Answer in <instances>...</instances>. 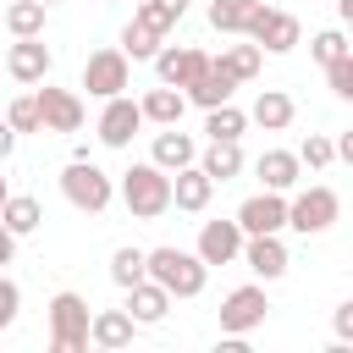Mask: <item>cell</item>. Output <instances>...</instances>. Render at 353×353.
<instances>
[{
	"label": "cell",
	"instance_id": "obj_1",
	"mask_svg": "<svg viewBox=\"0 0 353 353\" xmlns=\"http://www.w3.org/2000/svg\"><path fill=\"white\" fill-rule=\"evenodd\" d=\"M121 204H127L138 221H160V215L171 210V171H160L154 160L127 165V171H121Z\"/></svg>",
	"mask_w": 353,
	"mask_h": 353
},
{
	"label": "cell",
	"instance_id": "obj_2",
	"mask_svg": "<svg viewBox=\"0 0 353 353\" xmlns=\"http://www.w3.org/2000/svg\"><path fill=\"white\" fill-rule=\"evenodd\" d=\"M149 281H160L171 298H199L204 281H210V265H204L199 254L165 243V248H149Z\"/></svg>",
	"mask_w": 353,
	"mask_h": 353
},
{
	"label": "cell",
	"instance_id": "obj_3",
	"mask_svg": "<svg viewBox=\"0 0 353 353\" xmlns=\"http://www.w3.org/2000/svg\"><path fill=\"white\" fill-rule=\"evenodd\" d=\"M88 298L83 292H55L50 298V347L55 353H88Z\"/></svg>",
	"mask_w": 353,
	"mask_h": 353
},
{
	"label": "cell",
	"instance_id": "obj_4",
	"mask_svg": "<svg viewBox=\"0 0 353 353\" xmlns=\"http://www.w3.org/2000/svg\"><path fill=\"white\" fill-rule=\"evenodd\" d=\"M61 193H66L72 210H83V215H105L110 199H116V182H110L94 160H72V165L61 171Z\"/></svg>",
	"mask_w": 353,
	"mask_h": 353
},
{
	"label": "cell",
	"instance_id": "obj_5",
	"mask_svg": "<svg viewBox=\"0 0 353 353\" xmlns=\"http://www.w3.org/2000/svg\"><path fill=\"white\" fill-rule=\"evenodd\" d=\"M243 39H254L265 55H287V50H298V44H303V28H298V17H292V11H276V6L254 0Z\"/></svg>",
	"mask_w": 353,
	"mask_h": 353
},
{
	"label": "cell",
	"instance_id": "obj_6",
	"mask_svg": "<svg viewBox=\"0 0 353 353\" xmlns=\"http://www.w3.org/2000/svg\"><path fill=\"white\" fill-rule=\"evenodd\" d=\"M336 215H342V199H336L331 188H320V182L287 199V226H292V232H303V237L331 232V226H336Z\"/></svg>",
	"mask_w": 353,
	"mask_h": 353
},
{
	"label": "cell",
	"instance_id": "obj_7",
	"mask_svg": "<svg viewBox=\"0 0 353 353\" xmlns=\"http://www.w3.org/2000/svg\"><path fill=\"white\" fill-rule=\"evenodd\" d=\"M127 83H132V61H127L121 44L94 50V55L83 61V88H88L94 99H116V94H127Z\"/></svg>",
	"mask_w": 353,
	"mask_h": 353
},
{
	"label": "cell",
	"instance_id": "obj_8",
	"mask_svg": "<svg viewBox=\"0 0 353 353\" xmlns=\"http://www.w3.org/2000/svg\"><path fill=\"white\" fill-rule=\"evenodd\" d=\"M265 314H270V298H265V287H232L226 298H221V336H248V331H259L265 325Z\"/></svg>",
	"mask_w": 353,
	"mask_h": 353
},
{
	"label": "cell",
	"instance_id": "obj_9",
	"mask_svg": "<svg viewBox=\"0 0 353 353\" xmlns=\"http://www.w3.org/2000/svg\"><path fill=\"white\" fill-rule=\"evenodd\" d=\"M138 127H143V105H138V99H127V94L105 99V110H99V121H94V132H99V143H105V149H127Z\"/></svg>",
	"mask_w": 353,
	"mask_h": 353
},
{
	"label": "cell",
	"instance_id": "obj_10",
	"mask_svg": "<svg viewBox=\"0 0 353 353\" xmlns=\"http://www.w3.org/2000/svg\"><path fill=\"white\" fill-rule=\"evenodd\" d=\"M39 99V116H44V132H77L83 127V99L72 88H50V77L33 88Z\"/></svg>",
	"mask_w": 353,
	"mask_h": 353
},
{
	"label": "cell",
	"instance_id": "obj_11",
	"mask_svg": "<svg viewBox=\"0 0 353 353\" xmlns=\"http://www.w3.org/2000/svg\"><path fill=\"white\" fill-rule=\"evenodd\" d=\"M237 226H243V237L281 232V226H287V193H270V188H259L254 199H243V204H237Z\"/></svg>",
	"mask_w": 353,
	"mask_h": 353
},
{
	"label": "cell",
	"instance_id": "obj_12",
	"mask_svg": "<svg viewBox=\"0 0 353 353\" xmlns=\"http://www.w3.org/2000/svg\"><path fill=\"white\" fill-rule=\"evenodd\" d=\"M204 66H210V55H204L199 44H160V50H154V72H160V83H171V88H188Z\"/></svg>",
	"mask_w": 353,
	"mask_h": 353
},
{
	"label": "cell",
	"instance_id": "obj_13",
	"mask_svg": "<svg viewBox=\"0 0 353 353\" xmlns=\"http://www.w3.org/2000/svg\"><path fill=\"white\" fill-rule=\"evenodd\" d=\"M193 254H199L204 265H232V259H243V226H237V215H232V221H204Z\"/></svg>",
	"mask_w": 353,
	"mask_h": 353
},
{
	"label": "cell",
	"instance_id": "obj_14",
	"mask_svg": "<svg viewBox=\"0 0 353 353\" xmlns=\"http://www.w3.org/2000/svg\"><path fill=\"white\" fill-rule=\"evenodd\" d=\"M243 265L259 276V281H281L287 276V243H281V232H259V237H243Z\"/></svg>",
	"mask_w": 353,
	"mask_h": 353
},
{
	"label": "cell",
	"instance_id": "obj_15",
	"mask_svg": "<svg viewBox=\"0 0 353 353\" xmlns=\"http://www.w3.org/2000/svg\"><path fill=\"white\" fill-rule=\"evenodd\" d=\"M50 66H55V55H50V44H44L39 33H33V39H17V44L6 50V72H11L17 83H44Z\"/></svg>",
	"mask_w": 353,
	"mask_h": 353
},
{
	"label": "cell",
	"instance_id": "obj_16",
	"mask_svg": "<svg viewBox=\"0 0 353 353\" xmlns=\"http://www.w3.org/2000/svg\"><path fill=\"white\" fill-rule=\"evenodd\" d=\"M132 336H138V320L127 309H99L88 320V347H99V353H121V347H132Z\"/></svg>",
	"mask_w": 353,
	"mask_h": 353
},
{
	"label": "cell",
	"instance_id": "obj_17",
	"mask_svg": "<svg viewBox=\"0 0 353 353\" xmlns=\"http://www.w3.org/2000/svg\"><path fill=\"white\" fill-rule=\"evenodd\" d=\"M188 94V105H199V110H215V105H226L232 94H237V77L226 72V66H215V55H210V66L182 88Z\"/></svg>",
	"mask_w": 353,
	"mask_h": 353
},
{
	"label": "cell",
	"instance_id": "obj_18",
	"mask_svg": "<svg viewBox=\"0 0 353 353\" xmlns=\"http://www.w3.org/2000/svg\"><path fill=\"white\" fill-rule=\"evenodd\" d=\"M254 176H259L270 193H292L298 176H303V160H298V149H265V154L254 160Z\"/></svg>",
	"mask_w": 353,
	"mask_h": 353
},
{
	"label": "cell",
	"instance_id": "obj_19",
	"mask_svg": "<svg viewBox=\"0 0 353 353\" xmlns=\"http://www.w3.org/2000/svg\"><path fill=\"white\" fill-rule=\"evenodd\" d=\"M210 193H215V182H210V171H204L199 160L182 165V171H171V204H176V210L199 215V210H210Z\"/></svg>",
	"mask_w": 353,
	"mask_h": 353
},
{
	"label": "cell",
	"instance_id": "obj_20",
	"mask_svg": "<svg viewBox=\"0 0 353 353\" xmlns=\"http://www.w3.org/2000/svg\"><path fill=\"white\" fill-rule=\"evenodd\" d=\"M149 160H154L160 171H182V165L199 160V143H193V132H182V127H160L154 143H149Z\"/></svg>",
	"mask_w": 353,
	"mask_h": 353
},
{
	"label": "cell",
	"instance_id": "obj_21",
	"mask_svg": "<svg viewBox=\"0 0 353 353\" xmlns=\"http://www.w3.org/2000/svg\"><path fill=\"white\" fill-rule=\"evenodd\" d=\"M127 314H132L138 325H160V320L171 314V292H165L160 281H149V276H143V281H132V287H127Z\"/></svg>",
	"mask_w": 353,
	"mask_h": 353
},
{
	"label": "cell",
	"instance_id": "obj_22",
	"mask_svg": "<svg viewBox=\"0 0 353 353\" xmlns=\"http://www.w3.org/2000/svg\"><path fill=\"white\" fill-rule=\"evenodd\" d=\"M292 116H298V105H292V94H287V88H259V99H254V110H248V121H259L265 132L292 127Z\"/></svg>",
	"mask_w": 353,
	"mask_h": 353
},
{
	"label": "cell",
	"instance_id": "obj_23",
	"mask_svg": "<svg viewBox=\"0 0 353 353\" xmlns=\"http://www.w3.org/2000/svg\"><path fill=\"white\" fill-rule=\"evenodd\" d=\"M138 105H143V121H154V127H176L182 110H188V94L171 88V83H160V88H149Z\"/></svg>",
	"mask_w": 353,
	"mask_h": 353
},
{
	"label": "cell",
	"instance_id": "obj_24",
	"mask_svg": "<svg viewBox=\"0 0 353 353\" xmlns=\"http://www.w3.org/2000/svg\"><path fill=\"white\" fill-rule=\"evenodd\" d=\"M199 165L210 171V182H232V176H243V149H237V138H210V149L199 154Z\"/></svg>",
	"mask_w": 353,
	"mask_h": 353
},
{
	"label": "cell",
	"instance_id": "obj_25",
	"mask_svg": "<svg viewBox=\"0 0 353 353\" xmlns=\"http://www.w3.org/2000/svg\"><path fill=\"white\" fill-rule=\"evenodd\" d=\"M165 44V28H154L149 17H138L132 11V22L121 28V50H127V61H154V50Z\"/></svg>",
	"mask_w": 353,
	"mask_h": 353
},
{
	"label": "cell",
	"instance_id": "obj_26",
	"mask_svg": "<svg viewBox=\"0 0 353 353\" xmlns=\"http://www.w3.org/2000/svg\"><path fill=\"white\" fill-rule=\"evenodd\" d=\"M215 66H226L237 83H254V77H259V66H265V50H259L254 39H248V44H226V50L215 55Z\"/></svg>",
	"mask_w": 353,
	"mask_h": 353
},
{
	"label": "cell",
	"instance_id": "obj_27",
	"mask_svg": "<svg viewBox=\"0 0 353 353\" xmlns=\"http://www.w3.org/2000/svg\"><path fill=\"white\" fill-rule=\"evenodd\" d=\"M0 221H6L17 237H28V232H39V226H44V210H39V199H33V193H11V199L0 204Z\"/></svg>",
	"mask_w": 353,
	"mask_h": 353
},
{
	"label": "cell",
	"instance_id": "obj_28",
	"mask_svg": "<svg viewBox=\"0 0 353 353\" xmlns=\"http://www.w3.org/2000/svg\"><path fill=\"white\" fill-rule=\"evenodd\" d=\"M143 276H149V248H116V254H110V281H116L121 292H127L132 281H143Z\"/></svg>",
	"mask_w": 353,
	"mask_h": 353
},
{
	"label": "cell",
	"instance_id": "obj_29",
	"mask_svg": "<svg viewBox=\"0 0 353 353\" xmlns=\"http://www.w3.org/2000/svg\"><path fill=\"white\" fill-rule=\"evenodd\" d=\"M44 0H11L6 6V28L17 33V39H33V33H44Z\"/></svg>",
	"mask_w": 353,
	"mask_h": 353
},
{
	"label": "cell",
	"instance_id": "obj_30",
	"mask_svg": "<svg viewBox=\"0 0 353 353\" xmlns=\"http://www.w3.org/2000/svg\"><path fill=\"white\" fill-rule=\"evenodd\" d=\"M204 132H210V138H243V132H248V110H237V105L226 99V105L204 110Z\"/></svg>",
	"mask_w": 353,
	"mask_h": 353
},
{
	"label": "cell",
	"instance_id": "obj_31",
	"mask_svg": "<svg viewBox=\"0 0 353 353\" xmlns=\"http://www.w3.org/2000/svg\"><path fill=\"white\" fill-rule=\"evenodd\" d=\"M248 11H254V0H210V28L215 33H243Z\"/></svg>",
	"mask_w": 353,
	"mask_h": 353
},
{
	"label": "cell",
	"instance_id": "obj_32",
	"mask_svg": "<svg viewBox=\"0 0 353 353\" xmlns=\"http://www.w3.org/2000/svg\"><path fill=\"white\" fill-rule=\"evenodd\" d=\"M347 50H353V44H347V33H342V28H320V33L309 39V55H314L320 66H331V61H342Z\"/></svg>",
	"mask_w": 353,
	"mask_h": 353
},
{
	"label": "cell",
	"instance_id": "obj_33",
	"mask_svg": "<svg viewBox=\"0 0 353 353\" xmlns=\"http://www.w3.org/2000/svg\"><path fill=\"white\" fill-rule=\"evenodd\" d=\"M6 121L17 127V138H22V132H44V116H39V99H33V94L11 99V105H6Z\"/></svg>",
	"mask_w": 353,
	"mask_h": 353
},
{
	"label": "cell",
	"instance_id": "obj_34",
	"mask_svg": "<svg viewBox=\"0 0 353 353\" xmlns=\"http://www.w3.org/2000/svg\"><path fill=\"white\" fill-rule=\"evenodd\" d=\"M298 160H303L309 171H325V165L336 160V143H331V138H320V132H309V138L298 143Z\"/></svg>",
	"mask_w": 353,
	"mask_h": 353
},
{
	"label": "cell",
	"instance_id": "obj_35",
	"mask_svg": "<svg viewBox=\"0 0 353 353\" xmlns=\"http://www.w3.org/2000/svg\"><path fill=\"white\" fill-rule=\"evenodd\" d=\"M325 83H331V94H336V99H347V105H353V50H347L342 61H331V66H325Z\"/></svg>",
	"mask_w": 353,
	"mask_h": 353
},
{
	"label": "cell",
	"instance_id": "obj_36",
	"mask_svg": "<svg viewBox=\"0 0 353 353\" xmlns=\"http://www.w3.org/2000/svg\"><path fill=\"white\" fill-rule=\"evenodd\" d=\"M17 314H22V287H17L11 276H0V331L17 325Z\"/></svg>",
	"mask_w": 353,
	"mask_h": 353
},
{
	"label": "cell",
	"instance_id": "obj_37",
	"mask_svg": "<svg viewBox=\"0 0 353 353\" xmlns=\"http://www.w3.org/2000/svg\"><path fill=\"white\" fill-rule=\"evenodd\" d=\"M331 331H336V342H342V347H353V298L331 309Z\"/></svg>",
	"mask_w": 353,
	"mask_h": 353
},
{
	"label": "cell",
	"instance_id": "obj_38",
	"mask_svg": "<svg viewBox=\"0 0 353 353\" xmlns=\"http://www.w3.org/2000/svg\"><path fill=\"white\" fill-rule=\"evenodd\" d=\"M11 149H17V127H11L6 116H0V165L11 160Z\"/></svg>",
	"mask_w": 353,
	"mask_h": 353
},
{
	"label": "cell",
	"instance_id": "obj_39",
	"mask_svg": "<svg viewBox=\"0 0 353 353\" xmlns=\"http://www.w3.org/2000/svg\"><path fill=\"white\" fill-rule=\"evenodd\" d=\"M11 259H17V232L0 221V265H11Z\"/></svg>",
	"mask_w": 353,
	"mask_h": 353
},
{
	"label": "cell",
	"instance_id": "obj_40",
	"mask_svg": "<svg viewBox=\"0 0 353 353\" xmlns=\"http://www.w3.org/2000/svg\"><path fill=\"white\" fill-rule=\"evenodd\" d=\"M336 160H347V165H353V127L336 138Z\"/></svg>",
	"mask_w": 353,
	"mask_h": 353
},
{
	"label": "cell",
	"instance_id": "obj_41",
	"mask_svg": "<svg viewBox=\"0 0 353 353\" xmlns=\"http://www.w3.org/2000/svg\"><path fill=\"white\" fill-rule=\"evenodd\" d=\"M160 6H165V11H171V17H176V22H182V17H188V0H160Z\"/></svg>",
	"mask_w": 353,
	"mask_h": 353
},
{
	"label": "cell",
	"instance_id": "obj_42",
	"mask_svg": "<svg viewBox=\"0 0 353 353\" xmlns=\"http://www.w3.org/2000/svg\"><path fill=\"white\" fill-rule=\"evenodd\" d=\"M336 17H342V22L353 28V0H336Z\"/></svg>",
	"mask_w": 353,
	"mask_h": 353
},
{
	"label": "cell",
	"instance_id": "obj_43",
	"mask_svg": "<svg viewBox=\"0 0 353 353\" xmlns=\"http://www.w3.org/2000/svg\"><path fill=\"white\" fill-rule=\"evenodd\" d=\"M6 199H11V188H6V176H0V204H6Z\"/></svg>",
	"mask_w": 353,
	"mask_h": 353
},
{
	"label": "cell",
	"instance_id": "obj_44",
	"mask_svg": "<svg viewBox=\"0 0 353 353\" xmlns=\"http://www.w3.org/2000/svg\"><path fill=\"white\" fill-rule=\"evenodd\" d=\"M44 6H55V0H44Z\"/></svg>",
	"mask_w": 353,
	"mask_h": 353
},
{
	"label": "cell",
	"instance_id": "obj_45",
	"mask_svg": "<svg viewBox=\"0 0 353 353\" xmlns=\"http://www.w3.org/2000/svg\"><path fill=\"white\" fill-rule=\"evenodd\" d=\"M105 6H116V0H105Z\"/></svg>",
	"mask_w": 353,
	"mask_h": 353
}]
</instances>
